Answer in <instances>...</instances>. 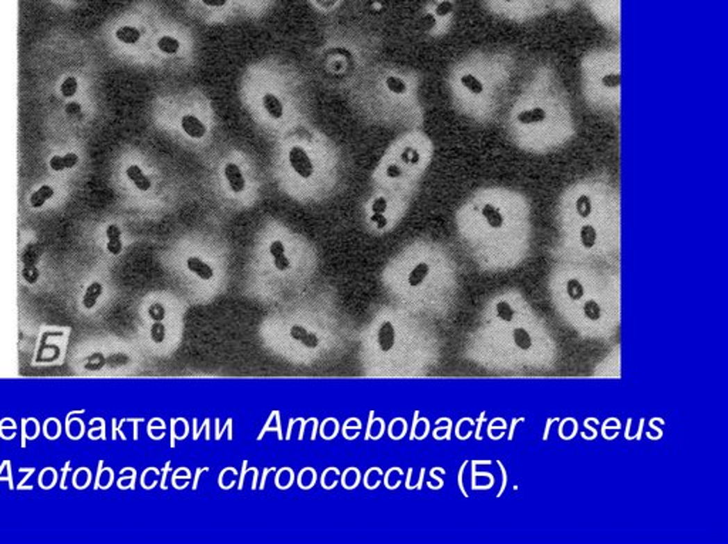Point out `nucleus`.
<instances>
[{
    "label": "nucleus",
    "mask_w": 728,
    "mask_h": 544,
    "mask_svg": "<svg viewBox=\"0 0 728 544\" xmlns=\"http://www.w3.org/2000/svg\"><path fill=\"white\" fill-rule=\"evenodd\" d=\"M574 209H576V214H578L581 218L584 219L589 218L593 212V203H592L590 196L586 194L578 196V199H576L574 202Z\"/></svg>",
    "instance_id": "nucleus-21"
},
{
    "label": "nucleus",
    "mask_w": 728,
    "mask_h": 544,
    "mask_svg": "<svg viewBox=\"0 0 728 544\" xmlns=\"http://www.w3.org/2000/svg\"><path fill=\"white\" fill-rule=\"evenodd\" d=\"M402 161L404 164H407V165H417L421 161V155H420V153L415 148L407 146V148H404V151L402 153Z\"/></svg>",
    "instance_id": "nucleus-27"
},
{
    "label": "nucleus",
    "mask_w": 728,
    "mask_h": 544,
    "mask_svg": "<svg viewBox=\"0 0 728 544\" xmlns=\"http://www.w3.org/2000/svg\"><path fill=\"white\" fill-rule=\"evenodd\" d=\"M289 336L293 341L299 343L300 346L309 348V350H316L320 344V340L316 332L308 330L305 325H301V324H293L289 330Z\"/></svg>",
    "instance_id": "nucleus-5"
},
{
    "label": "nucleus",
    "mask_w": 728,
    "mask_h": 544,
    "mask_svg": "<svg viewBox=\"0 0 728 544\" xmlns=\"http://www.w3.org/2000/svg\"><path fill=\"white\" fill-rule=\"evenodd\" d=\"M512 340L515 343V346H517L520 350L522 351H528L532 348V337L529 332L525 330V328H515L512 331Z\"/></svg>",
    "instance_id": "nucleus-18"
},
{
    "label": "nucleus",
    "mask_w": 728,
    "mask_h": 544,
    "mask_svg": "<svg viewBox=\"0 0 728 544\" xmlns=\"http://www.w3.org/2000/svg\"><path fill=\"white\" fill-rule=\"evenodd\" d=\"M495 310H497V316H498L499 320H502V321H505V323H511V321H513V318H515V310H513V307L508 303V301H505V300L498 301Z\"/></svg>",
    "instance_id": "nucleus-25"
},
{
    "label": "nucleus",
    "mask_w": 728,
    "mask_h": 544,
    "mask_svg": "<svg viewBox=\"0 0 728 544\" xmlns=\"http://www.w3.org/2000/svg\"><path fill=\"white\" fill-rule=\"evenodd\" d=\"M157 49L165 56H174L181 50V42L169 35H164L157 40Z\"/></svg>",
    "instance_id": "nucleus-16"
},
{
    "label": "nucleus",
    "mask_w": 728,
    "mask_h": 544,
    "mask_svg": "<svg viewBox=\"0 0 728 544\" xmlns=\"http://www.w3.org/2000/svg\"><path fill=\"white\" fill-rule=\"evenodd\" d=\"M461 85L468 90V93H471L472 96H481L483 93V83L472 73H467V74H463L461 78Z\"/></svg>",
    "instance_id": "nucleus-17"
},
{
    "label": "nucleus",
    "mask_w": 728,
    "mask_h": 544,
    "mask_svg": "<svg viewBox=\"0 0 728 544\" xmlns=\"http://www.w3.org/2000/svg\"><path fill=\"white\" fill-rule=\"evenodd\" d=\"M579 239H581V245L585 249L595 248L596 241H597V230H596V228L593 225H584L581 228Z\"/></svg>",
    "instance_id": "nucleus-19"
},
{
    "label": "nucleus",
    "mask_w": 728,
    "mask_h": 544,
    "mask_svg": "<svg viewBox=\"0 0 728 544\" xmlns=\"http://www.w3.org/2000/svg\"><path fill=\"white\" fill-rule=\"evenodd\" d=\"M147 316L151 321H164L167 317V309L161 301H154L147 307Z\"/></svg>",
    "instance_id": "nucleus-24"
},
{
    "label": "nucleus",
    "mask_w": 728,
    "mask_h": 544,
    "mask_svg": "<svg viewBox=\"0 0 728 544\" xmlns=\"http://www.w3.org/2000/svg\"><path fill=\"white\" fill-rule=\"evenodd\" d=\"M273 266H275L276 270H279V271H288L290 269L292 263H290V259L285 255V256L273 259Z\"/></svg>",
    "instance_id": "nucleus-33"
},
{
    "label": "nucleus",
    "mask_w": 728,
    "mask_h": 544,
    "mask_svg": "<svg viewBox=\"0 0 728 544\" xmlns=\"http://www.w3.org/2000/svg\"><path fill=\"white\" fill-rule=\"evenodd\" d=\"M269 253H270V256H272L273 259L281 257V256H285V255H286V248H285V244H283V241L279 240V239L273 240L272 244L269 245Z\"/></svg>",
    "instance_id": "nucleus-29"
},
{
    "label": "nucleus",
    "mask_w": 728,
    "mask_h": 544,
    "mask_svg": "<svg viewBox=\"0 0 728 544\" xmlns=\"http://www.w3.org/2000/svg\"><path fill=\"white\" fill-rule=\"evenodd\" d=\"M388 207V202L384 196H379L376 198L373 202H372V212L373 214H379V215H384L386 210Z\"/></svg>",
    "instance_id": "nucleus-30"
},
{
    "label": "nucleus",
    "mask_w": 728,
    "mask_h": 544,
    "mask_svg": "<svg viewBox=\"0 0 728 544\" xmlns=\"http://www.w3.org/2000/svg\"><path fill=\"white\" fill-rule=\"evenodd\" d=\"M386 175L390 179H399V178L403 176V169L397 164H390L386 168Z\"/></svg>",
    "instance_id": "nucleus-34"
},
{
    "label": "nucleus",
    "mask_w": 728,
    "mask_h": 544,
    "mask_svg": "<svg viewBox=\"0 0 728 544\" xmlns=\"http://www.w3.org/2000/svg\"><path fill=\"white\" fill-rule=\"evenodd\" d=\"M396 327L391 321H384L377 330V346L383 352H388L396 346Z\"/></svg>",
    "instance_id": "nucleus-8"
},
{
    "label": "nucleus",
    "mask_w": 728,
    "mask_h": 544,
    "mask_svg": "<svg viewBox=\"0 0 728 544\" xmlns=\"http://www.w3.org/2000/svg\"><path fill=\"white\" fill-rule=\"evenodd\" d=\"M106 236H107L106 249L110 255L117 256L123 252L124 245H123V240H121V229L118 225H114V223L108 225L106 229Z\"/></svg>",
    "instance_id": "nucleus-13"
},
{
    "label": "nucleus",
    "mask_w": 728,
    "mask_h": 544,
    "mask_svg": "<svg viewBox=\"0 0 728 544\" xmlns=\"http://www.w3.org/2000/svg\"><path fill=\"white\" fill-rule=\"evenodd\" d=\"M202 3L208 8H222L228 3V0H202Z\"/></svg>",
    "instance_id": "nucleus-36"
},
{
    "label": "nucleus",
    "mask_w": 728,
    "mask_h": 544,
    "mask_svg": "<svg viewBox=\"0 0 728 544\" xmlns=\"http://www.w3.org/2000/svg\"><path fill=\"white\" fill-rule=\"evenodd\" d=\"M185 264H187V269L191 271V273L198 278L199 280H204V282H209L214 279L215 276V270L214 267H212L210 264H208L205 260H202L201 257L198 256H191L185 260Z\"/></svg>",
    "instance_id": "nucleus-7"
},
{
    "label": "nucleus",
    "mask_w": 728,
    "mask_h": 544,
    "mask_svg": "<svg viewBox=\"0 0 728 544\" xmlns=\"http://www.w3.org/2000/svg\"><path fill=\"white\" fill-rule=\"evenodd\" d=\"M224 176L232 194L240 195L247 191V179L242 169L235 162H228L224 167Z\"/></svg>",
    "instance_id": "nucleus-4"
},
{
    "label": "nucleus",
    "mask_w": 728,
    "mask_h": 544,
    "mask_svg": "<svg viewBox=\"0 0 728 544\" xmlns=\"http://www.w3.org/2000/svg\"><path fill=\"white\" fill-rule=\"evenodd\" d=\"M124 175L129 180V184L140 194L148 192L153 188V182H151L149 176L144 172V169L138 164H130L124 169Z\"/></svg>",
    "instance_id": "nucleus-3"
},
{
    "label": "nucleus",
    "mask_w": 728,
    "mask_h": 544,
    "mask_svg": "<svg viewBox=\"0 0 728 544\" xmlns=\"http://www.w3.org/2000/svg\"><path fill=\"white\" fill-rule=\"evenodd\" d=\"M103 293H104V286L100 282L90 283L88 287L85 289L84 294H83V298H81L83 307L85 310H93L97 306L99 301H100Z\"/></svg>",
    "instance_id": "nucleus-12"
},
{
    "label": "nucleus",
    "mask_w": 728,
    "mask_h": 544,
    "mask_svg": "<svg viewBox=\"0 0 728 544\" xmlns=\"http://www.w3.org/2000/svg\"><path fill=\"white\" fill-rule=\"evenodd\" d=\"M50 70L43 90L46 123L60 137H74L97 117L91 78L84 77L76 65H57Z\"/></svg>",
    "instance_id": "nucleus-1"
},
{
    "label": "nucleus",
    "mask_w": 728,
    "mask_h": 544,
    "mask_svg": "<svg viewBox=\"0 0 728 544\" xmlns=\"http://www.w3.org/2000/svg\"><path fill=\"white\" fill-rule=\"evenodd\" d=\"M420 24H421L422 30H426V32H430V30H433L437 26V19L431 13H427V15H424L421 17Z\"/></svg>",
    "instance_id": "nucleus-32"
},
{
    "label": "nucleus",
    "mask_w": 728,
    "mask_h": 544,
    "mask_svg": "<svg viewBox=\"0 0 728 544\" xmlns=\"http://www.w3.org/2000/svg\"><path fill=\"white\" fill-rule=\"evenodd\" d=\"M288 161H289L290 168L293 169V172L297 176H300L301 179L312 178L315 172V165L305 148H301L300 145L290 146L289 154H288Z\"/></svg>",
    "instance_id": "nucleus-2"
},
{
    "label": "nucleus",
    "mask_w": 728,
    "mask_h": 544,
    "mask_svg": "<svg viewBox=\"0 0 728 544\" xmlns=\"http://www.w3.org/2000/svg\"><path fill=\"white\" fill-rule=\"evenodd\" d=\"M386 87L390 93L396 94V96H404L408 92L407 83L397 76H388L386 78Z\"/></svg>",
    "instance_id": "nucleus-20"
},
{
    "label": "nucleus",
    "mask_w": 728,
    "mask_h": 544,
    "mask_svg": "<svg viewBox=\"0 0 728 544\" xmlns=\"http://www.w3.org/2000/svg\"><path fill=\"white\" fill-rule=\"evenodd\" d=\"M481 215H482L483 221L487 222V225L491 229H501L504 226V223H505L504 214L493 203L483 205L482 210H481Z\"/></svg>",
    "instance_id": "nucleus-14"
},
{
    "label": "nucleus",
    "mask_w": 728,
    "mask_h": 544,
    "mask_svg": "<svg viewBox=\"0 0 728 544\" xmlns=\"http://www.w3.org/2000/svg\"><path fill=\"white\" fill-rule=\"evenodd\" d=\"M149 340L160 346L167 340V327L163 321H154L149 327Z\"/></svg>",
    "instance_id": "nucleus-22"
},
{
    "label": "nucleus",
    "mask_w": 728,
    "mask_h": 544,
    "mask_svg": "<svg viewBox=\"0 0 728 544\" xmlns=\"http://www.w3.org/2000/svg\"><path fill=\"white\" fill-rule=\"evenodd\" d=\"M370 221H372L373 223H376L377 229H384V228H387V225H388L387 218H386L384 215H379V214H373V216L370 218Z\"/></svg>",
    "instance_id": "nucleus-35"
},
{
    "label": "nucleus",
    "mask_w": 728,
    "mask_h": 544,
    "mask_svg": "<svg viewBox=\"0 0 728 544\" xmlns=\"http://www.w3.org/2000/svg\"><path fill=\"white\" fill-rule=\"evenodd\" d=\"M584 314L590 321H597L602 317V307L596 300H588L584 305Z\"/></svg>",
    "instance_id": "nucleus-26"
},
{
    "label": "nucleus",
    "mask_w": 728,
    "mask_h": 544,
    "mask_svg": "<svg viewBox=\"0 0 728 544\" xmlns=\"http://www.w3.org/2000/svg\"><path fill=\"white\" fill-rule=\"evenodd\" d=\"M262 105L265 112L269 118L279 121L285 115V107L279 97H276L273 93H265L262 97Z\"/></svg>",
    "instance_id": "nucleus-9"
},
{
    "label": "nucleus",
    "mask_w": 728,
    "mask_h": 544,
    "mask_svg": "<svg viewBox=\"0 0 728 544\" xmlns=\"http://www.w3.org/2000/svg\"><path fill=\"white\" fill-rule=\"evenodd\" d=\"M452 10H454V5L449 2V0H442V2H440L436 8V15L438 17H447L448 15H451Z\"/></svg>",
    "instance_id": "nucleus-31"
},
{
    "label": "nucleus",
    "mask_w": 728,
    "mask_h": 544,
    "mask_svg": "<svg viewBox=\"0 0 728 544\" xmlns=\"http://www.w3.org/2000/svg\"><path fill=\"white\" fill-rule=\"evenodd\" d=\"M566 293L570 300L579 301L585 296V287L579 279H569L566 283Z\"/></svg>",
    "instance_id": "nucleus-23"
},
{
    "label": "nucleus",
    "mask_w": 728,
    "mask_h": 544,
    "mask_svg": "<svg viewBox=\"0 0 728 544\" xmlns=\"http://www.w3.org/2000/svg\"><path fill=\"white\" fill-rule=\"evenodd\" d=\"M546 118H548V112H546V110H543L542 107H533V108H528V110H524L521 111L518 115H517V121L521 124V126H536V124H542L543 121H546Z\"/></svg>",
    "instance_id": "nucleus-11"
},
{
    "label": "nucleus",
    "mask_w": 728,
    "mask_h": 544,
    "mask_svg": "<svg viewBox=\"0 0 728 544\" xmlns=\"http://www.w3.org/2000/svg\"><path fill=\"white\" fill-rule=\"evenodd\" d=\"M44 6L56 13H72L81 9L87 0H42Z\"/></svg>",
    "instance_id": "nucleus-10"
},
{
    "label": "nucleus",
    "mask_w": 728,
    "mask_h": 544,
    "mask_svg": "<svg viewBox=\"0 0 728 544\" xmlns=\"http://www.w3.org/2000/svg\"><path fill=\"white\" fill-rule=\"evenodd\" d=\"M505 2H506V3H511V2H513V0H505Z\"/></svg>",
    "instance_id": "nucleus-37"
},
{
    "label": "nucleus",
    "mask_w": 728,
    "mask_h": 544,
    "mask_svg": "<svg viewBox=\"0 0 728 544\" xmlns=\"http://www.w3.org/2000/svg\"><path fill=\"white\" fill-rule=\"evenodd\" d=\"M620 74L619 73H609L602 77V85L608 90H615L620 87Z\"/></svg>",
    "instance_id": "nucleus-28"
},
{
    "label": "nucleus",
    "mask_w": 728,
    "mask_h": 544,
    "mask_svg": "<svg viewBox=\"0 0 728 544\" xmlns=\"http://www.w3.org/2000/svg\"><path fill=\"white\" fill-rule=\"evenodd\" d=\"M430 275V266L429 263L426 262H420L417 263L411 271L408 273V278H407V282L410 284V287H418L421 286L424 282H426V279L429 278Z\"/></svg>",
    "instance_id": "nucleus-15"
},
{
    "label": "nucleus",
    "mask_w": 728,
    "mask_h": 544,
    "mask_svg": "<svg viewBox=\"0 0 728 544\" xmlns=\"http://www.w3.org/2000/svg\"><path fill=\"white\" fill-rule=\"evenodd\" d=\"M179 124H181V128H182V131H184V134L187 137H190L191 139H202L206 135V126L202 123V121L198 117H195L192 114L182 115Z\"/></svg>",
    "instance_id": "nucleus-6"
}]
</instances>
